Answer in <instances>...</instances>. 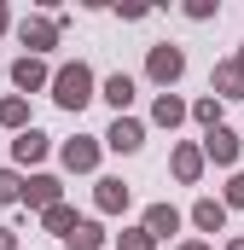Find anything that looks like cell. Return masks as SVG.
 <instances>
[{"instance_id": "1", "label": "cell", "mask_w": 244, "mask_h": 250, "mask_svg": "<svg viewBox=\"0 0 244 250\" xmlns=\"http://www.w3.org/2000/svg\"><path fill=\"white\" fill-rule=\"evenodd\" d=\"M59 99L64 105H81V99H87V76H81V70H64L59 76Z\"/></svg>"}]
</instances>
